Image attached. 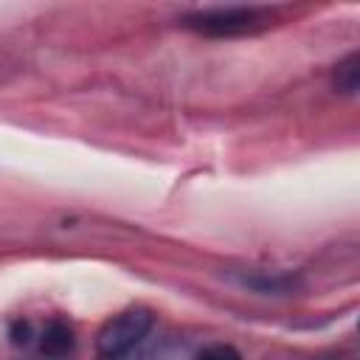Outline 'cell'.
<instances>
[{"mask_svg": "<svg viewBox=\"0 0 360 360\" xmlns=\"http://www.w3.org/2000/svg\"><path fill=\"white\" fill-rule=\"evenodd\" d=\"M273 17L276 11L264 6H225V8L219 6V8H200L191 14H183L180 25L202 37L228 39V37L259 34L273 25Z\"/></svg>", "mask_w": 360, "mask_h": 360, "instance_id": "6da1fadb", "label": "cell"}, {"mask_svg": "<svg viewBox=\"0 0 360 360\" xmlns=\"http://www.w3.org/2000/svg\"><path fill=\"white\" fill-rule=\"evenodd\" d=\"M155 323L152 309L146 307H129L118 315H112L96 335V352L101 360H127L149 335Z\"/></svg>", "mask_w": 360, "mask_h": 360, "instance_id": "7a4b0ae2", "label": "cell"}, {"mask_svg": "<svg viewBox=\"0 0 360 360\" xmlns=\"http://www.w3.org/2000/svg\"><path fill=\"white\" fill-rule=\"evenodd\" d=\"M236 281L264 295H287L298 287V276H290V273H245Z\"/></svg>", "mask_w": 360, "mask_h": 360, "instance_id": "3957f363", "label": "cell"}, {"mask_svg": "<svg viewBox=\"0 0 360 360\" xmlns=\"http://www.w3.org/2000/svg\"><path fill=\"white\" fill-rule=\"evenodd\" d=\"M70 349H73V326L68 321H62V318L51 321L39 335V352L51 354V357H59V354H65Z\"/></svg>", "mask_w": 360, "mask_h": 360, "instance_id": "277c9868", "label": "cell"}, {"mask_svg": "<svg viewBox=\"0 0 360 360\" xmlns=\"http://www.w3.org/2000/svg\"><path fill=\"white\" fill-rule=\"evenodd\" d=\"M332 84H335V90H338L340 96H354V93H357V87H360V53H357V51L346 53V56L335 65V70H332Z\"/></svg>", "mask_w": 360, "mask_h": 360, "instance_id": "5b68a950", "label": "cell"}, {"mask_svg": "<svg viewBox=\"0 0 360 360\" xmlns=\"http://www.w3.org/2000/svg\"><path fill=\"white\" fill-rule=\"evenodd\" d=\"M194 360H242V354L231 343H214V346H205L202 352H197Z\"/></svg>", "mask_w": 360, "mask_h": 360, "instance_id": "8992f818", "label": "cell"}, {"mask_svg": "<svg viewBox=\"0 0 360 360\" xmlns=\"http://www.w3.org/2000/svg\"><path fill=\"white\" fill-rule=\"evenodd\" d=\"M28 335H31V326L22 323V321H17L14 329H11V340H14V343H28V340H31Z\"/></svg>", "mask_w": 360, "mask_h": 360, "instance_id": "52a82bcc", "label": "cell"}]
</instances>
